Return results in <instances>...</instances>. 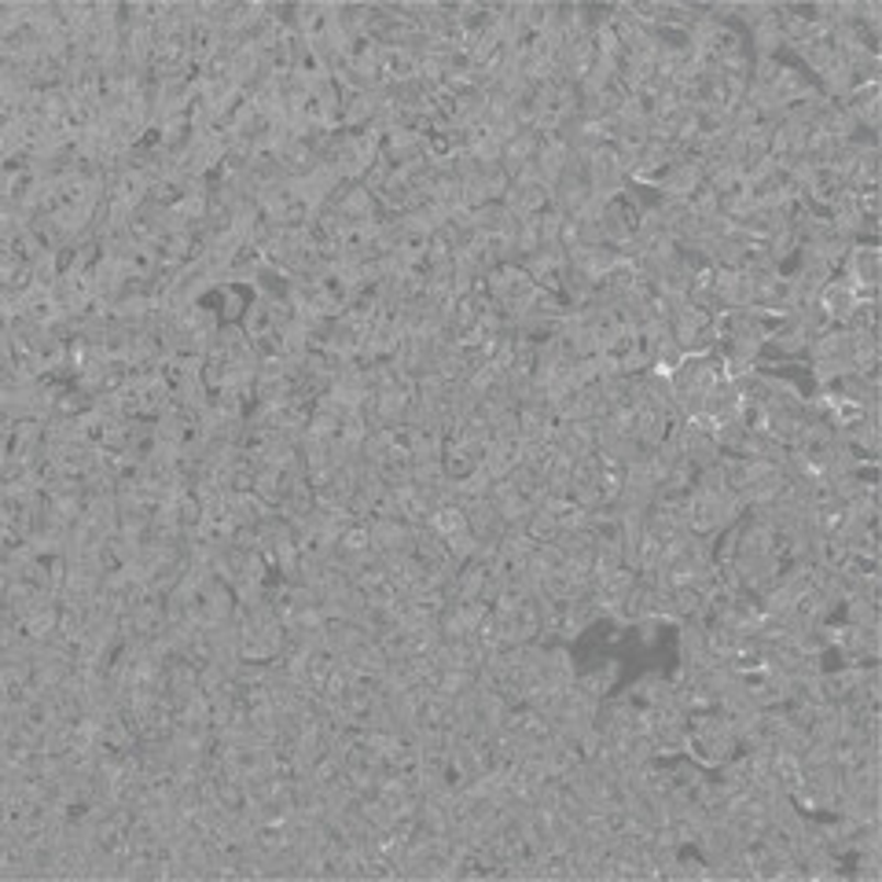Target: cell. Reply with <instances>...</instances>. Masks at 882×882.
<instances>
[{
    "label": "cell",
    "mask_w": 882,
    "mask_h": 882,
    "mask_svg": "<svg viewBox=\"0 0 882 882\" xmlns=\"http://www.w3.org/2000/svg\"><path fill=\"white\" fill-rule=\"evenodd\" d=\"M838 272L853 283L857 294H864V291H879V244H853L846 250V258H843V265H838Z\"/></svg>",
    "instance_id": "1"
},
{
    "label": "cell",
    "mask_w": 882,
    "mask_h": 882,
    "mask_svg": "<svg viewBox=\"0 0 882 882\" xmlns=\"http://www.w3.org/2000/svg\"><path fill=\"white\" fill-rule=\"evenodd\" d=\"M706 181V173H702V166L696 159H680V162H669L662 177L655 181L651 192L655 195H669V199H691Z\"/></svg>",
    "instance_id": "2"
},
{
    "label": "cell",
    "mask_w": 882,
    "mask_h": 882,
    "mask_svg": "<svg viewBox=\"0 0 882 882\" xmlns=\"http://www.w3.org/2000/svg\"><path fill=\"white\" fill-rule=\"evenodd\" d=\"M816 302H821L824 317L832 320V324H846L857 313V306H860L857 287L843 276V272H835V276L827 280L821 291H816Z\"/></svg>",
    "instance_id": "3"
},
{
    "label": "cell",
    "mask_w": 882,
    "mask_h": 882,
    "mask_svg": "<svg viewBox=\"0 0 882 882\" xmlns=\"http://www.w3.org/2000/svg\"><path fill=\"white\" fill-rule=\"evenodd\" d=\"M618 677H622V662L618 658H603L596 662V666H588L585 674L577 669V680L574 685L585 691V696H596V699H607L611 691L618 688Z\"/></svg>",
    "instance_id": "4"
},
{
    "label": "cell",
    "mask_w": 882,
    "mask_h": 882,
    "mask_svg": "<svg viewBox=\"0 0 882 882\" xmlns=\"http://www.w3.org/2000/svg\"><path fill=\"white\" fill-rule=\"evenodd\" d=\"M838 614H843V622L849 625L879 629V600H871V596H846V600L838 603Z\"/></svg>",
    "instance_id": "5"
}]
</instances>
